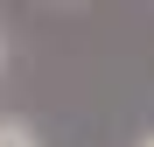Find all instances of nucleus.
Listing matches in <instances>:
<instances>
[{
	"label": "nucleus",
	"mask_w": 154,
	"mask_h": 147,
	"mask_svg": "<svg viewBox=\"0 0 154 147\" xmlns=\"http://www.w3.org/2000/svg\"><path fill=\"white\" fill-rule=\"evenodd\" d=\"M140 147H154V133H147V140H140Z\"/></svg>",
	"instance_id": "nucleus-2"
},
{
	"label": "nucleus",
	"mask_w": 154,
	"mask_h": 147,
	"mask_svg": "<svg viewBox=\"0 0 154 147\" xmlns=\"http://www.w3.org/2000/svg\"><path fill=\"white\" fill-rule=\"evenodd\" d=\"M0 147H35V140H28V126H0Z\"/></svg>",
	"instance_id": "nucleus-1"
}]
</instances>
